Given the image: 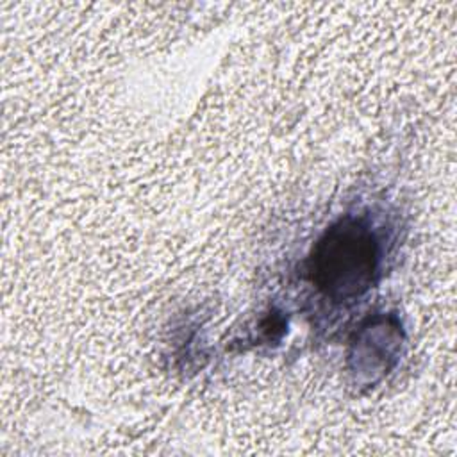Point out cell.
Masks as SVG:
<instances>
[{
	"label": "cell",
	"instance_id": "obj_1",
	"mask_svg": "<svg viewBox=\"0 0 457 457\" xmlns=\"http://www.w3.org/2000/svg\"><path fill=\"white\" fill-rule=\"evenodd\" d=\"M378 268V243L370 225L353 216L336 221L316 243L309 259L312 284L334 302L366 293Z\"/></svg>",
	"mask_w": 457,
	"mask_h": 457
}]
</instances>
